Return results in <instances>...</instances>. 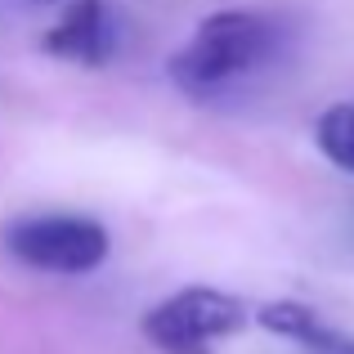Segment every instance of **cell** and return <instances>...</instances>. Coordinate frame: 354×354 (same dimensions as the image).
Returning <instances> with one entry per match:
<instances>
[{
  "label": "cell",
  "mask_w": 354,
  "mask_h": 354,
  "mask_svg": "<svg viewBox=\"0 0 354 354\" xmlns=\"http://www.w3.org/2000/svg\"><path fill=\"white\" fill-rule=\"evenodd\" d=\"M45 54L63 63H81V68H104L117 50V27L104 0H72L63 18L45 32L41 41Z\"/></svg>",
  "instance_id": "4"
},
{
  "label": "cell",
  "mask_w": 354,
  "mask_h": 354,
  "mask_svg": "<svg viewBox=\"0 0 354 354\" xmlns=\"http://www.w3.org/2000/svg\"><path fill=\"white\" fill-rule=\"evenodd\" d=\"M256 323L265 332H274V337L296 341V346H301V341L310 337L323 319L310 310V305H301V301H269V305H260V310H256Z\"/></svg>",
  "instance_id": "6"
},
{
  "label": "cell",
  "mask_w": 354,
  "mask_h": 354,
  "mask_svg": "<svg viewBox=\"0 0 354 354\" xmlns=\"http://www.w3.org/2000/svg\"><path fill=\"white\" fill-rule=\"evenodd\" d=\"M256 310L216 287H184L157 301L153 310L139 319V332L153 341L162 354H211L216 341L238 337Z\"/></svg>",
  "instance_id": "3"
},
{
  "label": "cell",
  "mask_w": 354,
  "mask_h": 354,
  "mask_svg": "<svg viewBox=\"0 0 354 354\" xmlns=\"http://www.w3.org/2000/svg\"><path fill=\"white\" fill-rule=\"evenodd\" d=\"M278 54V23L256 9H220L207 14L193 36L171 54V81L189 95H216L251 77Z\"/></svg>",
  "instance_id": "1"
},
{
  "label": "cell",
  "mask_w": 354,
  "mask_h": 354,
  "mask_svg": "<svg viewBox=\"0 0 354 354\" xmlns=\"http://www.w3.org/2000/svg\"><path fill=\"white\" fill-rule=\"evenodd\" d=\"M5 251L27 269L41 274H63L81 278L95 274L113 251V238L99 220L72 216V211H36V216H18L14 225H5Z\"/></svg>",
  "instance_id": "2"
},
{
  "label": "cell",
  "mask_w": 354,
  "mask_h": 354,
  "mask_svg": "<svg viewBox=\"0 0 354 354\" xmlns=\"http://www.w3.org/2000/svg\"><path fill=\"white\" fill-rule=\"evenodd\" d=\"M41 5H54V0H41Z\"/></svg>",
  "instance_id": "8"
},
{
  "label": "cell",
  "mask_w": 354,
  "mask_h": 354,
  "mask_svg": "<svg viewBox=\"0 0 354 354\" xmlns=\"http://www.w3.org/2000/svg\"><path fill=\"white\" fill-rule=\"evenodd\" d=\"M305 354H354V337H346V332L328 328V323H319V328L310 332V337L301 341Z\"/></svg>",
  "instance_id": "7"
},
{
  "label": "cell",
  "mask_w": 354,
  "mask_h": 354,
  "mask_svg": "<svg viewBox=\"0 0 354 354\" xmlns=\"http://www.w3.org/2000/svg\"><path fill=\"white\" fill-rule=\"evenodd\" d=\"M314 144L337 171L354 175V104H332L314 121Z\"/></svg>",
  "instance_id": "5"
}]
</instances>
